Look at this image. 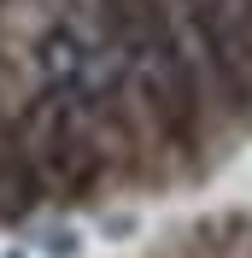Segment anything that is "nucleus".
Here are the masks:
<instances>
[{
    "mask_svg": "<svg viewBox=\"0 0 252 258\" xmlns=\"http://www.w3.org/2000/svg\"><path fill=\"white\" fill-rule=\"evenodd\" d=\"M188 24L223 94L252 106V0H188Z\"/></svg>",
    "mask_w": 252,
    "mask_h": 258,
    "instance_id": "nucleus-3",
    "label": "nucleus"
},
{
    "mask_svg": "<svg viewBox=\"0 0 252 258\" xmlns=\"http://www.w3.org/2000/svg\"><path fill=\"white\" fill-rule=\"evenodd\" d=\"M18 141L30 153L41 188H53V194H88L100 182V170H106L94 112L77 106L71 94H53V88H47V100H35V112L18 129Z\"/></svg>",
    "mask_w": 252,
    "mask_h": 258,
    "instance_id": "nucleus-2",
    "label": "nucleus"
},
{
    "mask_svg": "<svg viewBox=\"0 0 252 258\" xmlns=\"http://www.w3.org/2000/svg\"><path fill=\"white\" fill-rule=\"evenodd\" d=\"M106 6V35L117 53L129 94L141 117L170 147H194L200 135V64L182 47V30L164 0H100Z\"/></svg>",
    "mask_w": 252,
    "mask_h": 258,
    "instance_id": "nucleus-1",
    "label": "nucleus"
}]
</instances>
